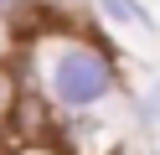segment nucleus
Here are the masks:
<instances>
[{
  "mask_svg": "<svg viewBox=\"0 0 160 155\" xmlns=\"http://www.w3.org/2000/svg\"><path fill=\"white\" fill-rule=\"evenodd\" d=\"M16 57V36H11V26L0 21V62H11Z\"/></svg>",
  "mask_w": 160,
  "mask_h": 155,
  "instance_id": "6",
  "label": "nucleus"
},
{
  "mask_svg": "<svg viewBox=\"0 0 160 155\" xmlns=\"http://www.w3.org/2000/svg\"><path fill=\"white\" fill-rule=\"evenodd\" d=\"M16 78L31 83L47 103H52L57 119L67 114H93L124 93V67H119L114 47L103 36L83 26H52L42 36L21 41L16 47Z\"/></svg>",
  "mask_w": 160,
  "mask_h": 155,
  "instance_id": "1",
  "label": "nucleus"
},
{
  "mask_svg": "<svg viewBox=\"0 0 160 155\" xmlns=\"http://www.w3.org/2000/svg\"><path fill=\"white\" fill-rule=\"evenodd\" d=\"M21 5H26V0H0V21L11 26V21H16V10H21Z\"/></svg>",
  "mask_w": 160,
  "mask_h": 155,
  "instance_id": "8",
  "label": "nucleus"
},
{
  "mask_svg": "<svg viewBox=\"0 0 160 155\" xmlns=\"http://www.w3.org/2000/svg\"><path fill=\"white\" fill-rule=\"evenodd\" d=\"M124 155H129V150H124Z\"/></svg>",
  "mask_w": 160,
  "mask_h": 155,
  "instance_id": "9",
  "label": "nucleus"
},
{
  "mask_svg": "<svg viewBox=\"0 0 160 155\" xmlns=\"http://www.w3.org/2000/svg\"><path fill=\"white\" fill-rule=\"evenodd\" d=\"M16 98H21V78H16V67H11V62H0V134H11Z\"/></svg>",
  "mask_w": 160,
  "mask_h": 155,
  "instance_id": "5",
  "label": "nucleus"
},
{
  "mask_svg": "<svg viewBox=\"0 0 160 155\" xmlns=\"http://www.w3.org/2000/svg\"><path fill=\"white\" fill-rule=\"evenodd\" d=\"M93 10L108 21L114 31H129V36H160V16L150 0H93Z\"/></svg>",
  "mask_w": 160,
  "mask_h": 155,
  "instance_id": "3",
  "label": "nucleus"
},
{
  "mask_svg": "<svg viewBox=\"0 0 160 155\" xmlns=\"http://www.w3.org/2000/svg\"><path fill=\"white\" fill-rule=\"evenodd\" d=\"M52 145L62 155H124V129L108 119V109H93V114H67L57 119V134Z\"/></svg>",
  "mask_w": 160,
  "mask_h": 155,
  "instance_id": "2",
  "label": "nucleus"
},
{
  "mask_svg": "<svg viewBox=\"0 0 160 155\" xmlns=\"http://www.w3.org/2000/svg\"><path fill=\"white\" fill-rule=\"evenodd\" d=\"M5 155H62L57 145H16V150H5Z\"/></svg>",
  "mask_w": 160,
  "mask_h": 155,
  "instance_id": "7",
  "label": "nucleus"
},
{
  "mask_svg": "<svg viewBox=\"0 0 160 155\" xmlns=\"http://www.w3.org/2000/svg\"><path fill=\"white\" fill-rule=\"evenodd\" d=\"M129 109H134L139 134H160V72L145 83V88H134V93H129Z\"/></svg>",
  "mask_w": 160,
  "mask_h": 155,
  "instance_id": "4",
  "label": "nucleus"
}]
</instances>
